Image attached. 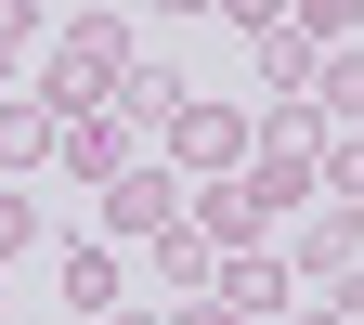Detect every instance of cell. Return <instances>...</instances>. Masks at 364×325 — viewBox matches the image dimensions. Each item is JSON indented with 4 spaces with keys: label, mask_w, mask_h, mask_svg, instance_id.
<instances>
[{
    "label": "cell",
    "mask_w": 364,
    "mask_h": 325,
    "mask_svg": "<svg viewBox=\"0 0 364 325\" xmlns=\"http://www.w3.org/2000/svg\"><path fill=\"white\" fill-rule=\"evenodd\" d=\"M156 325H247V312H221V299H169Z\"/></svg>",
    "instance_id": "obj_18"
},
{
    "label": "cell",
    "mask_w": 364,
    "mask_h": 325,
    "mask_svg": "<svg viewBox=\"0 0 364 325\" xmlns=\"http://www.w3.org/2000/svg\"><path fill=\"white\" fill-rule=\"evenodd\" d=\"M26 247H39V208L14 196V182H0V260H26Z\"/></svg>",
    "instance_id": "obj_15"
},
{
    "label": "cell",
    "mask_w": 364,
    "mask_h": 325,
    "mask_svg": "<svg viewBox=\"0 0 364 325\" xmlns=\"http://www.w3.org/2000/svg\"><path fill=\"white\" fill-rule=\"evenodd\" d=\"M287 26L312 39V53H338V39H364V0H287Z\"/></svg>",
    "instance_id": "obj_14"
},
{
    "label": "cell",
    "mask_w": 364,
    "mask_h": 325,
    "mask_svg": "<svg viewBox=\"0 0 364 325\" xmlns=\"http://www.w3.org/2000/svg\"><path fill=\"white\" fill-rule=\"evenodd\" d=\"M156 14H169V26H182V14H208V0H156Z\"/></svg>",
    "instance_id": "obj_22"
},
{
    "label": "cell",
    "mask_w": 364,
    "mask_h": 325,
    "mask_svg": "<svg viewBox=\"0 0 364 325\" xmlns=\"http://www.w3.org/2000/svg\"><path fill=\"white\" fill-rule=\"evenodd\" d=\"M26 169H53V105L39 91H0V182H26Z\"/></svg>",
    "instance_id": "obj_8"
},
{
    "label": "cell",
    "mask_w": 364,
    "mask_h": 325,
    "mask_svg": "<svg viewBox=\"0 0 364 325\" xmlns=\"http://www.w3.org/2000/svg\"><path fill=\"white\" fill-rule=\"evenodd\" d=\"M326 312H351V325H364V260H351V273H338V299H326Z\"/></svg>",
    "instance_id": "obj_19"
},
{
    "label": "cell",
    "mask_w": 364,
    "mask_h": 325,
    "mask_svg": "<svg viewBox=\"0 0 364 325\" xmlns=\"http://www.w3.org/2000/svg\"><path fill=\"white\" fill-rule=\"evenodd\" d=\"M182 235H196V247H273V208H260V182L235 169V182H196V196H182Z\"/></svg>",
    "instance_id": "obj_4"
},
{
    "label": "cell",
    "mask_w": 364,
    "mask_h": 325,
    "mask_svg": "<svg viewBox=\"0 0 364 325\" xmlns=\"http://www.w3.org/2000/svg\"><path fill=\"white\" fill-rule=\"evenodd\" d=\"M169 221H182V169H169V156H130V169L105 182V235H130V247H156Z\"/></svg>",
    "instance_id": "obj_3"
},
{
    "label": "cell",
    "mask_w": 364,
    "mask_h": 325,
    "mask_svg": "<svg viewBox=\"0 0 364 325\" xmlns=\"http://www.w3.org/2000/svg\"><path fill=\"white\" fill-rule=\"evenodd\" d=\"M105 325H156V312H144V299H117V312H105Z\"/></svg>",
    "instance_id": "obj_20"
},
{
    "label": "cell",
    "mask_w": 364,
    "mask_h": 325,
    "mask_svg": "<svg viewBox=\"0 0 364 325\" xmlns=\"http://www.w3.org/2000/svg\"><path fill=\"white\" fill-rule=\"evenodd\" d=\"M208 299L260 325V312H287V299H299V273H287V247H221V273H208Z\"/></svg>",
    "instance_id": "obj_7"
},
{
    "label": "cell",
    "mask_w": 364,
    "mask_h": 325,
    "mask_svg": "<svg viewBox=\"0 0 364 325\" xmlns=\"http://www.w3.org/2000/svg\"><path fill=\"white\" fill-rule=\"evenodd\" d=\"M0 299H14V287H0Z\"/></svg>",
    "instance_id": "obj_23"
},
{
    "label": "cell",
    "mask_w": 364,
    "mask_h": 325,
    "mask_svg": "<svg viewBox=\"0 0 364 325\" xmlns=\"http://www.w3.org/2000/svg\"><path fill=\"white\" fill-rule=\"evenodd\" d=\"M117 299H130V273H117V247H65V312H78V325H105Z\"/></svg>",
    "instance_id": "obj_10"
},
{
    "label": "cell",
    "mask_w": 364,
    "mask_h": 325,
    "mask_svg": "<svg viewBox=\"0 0 364 325\" xmlns=\"http://www.w3.org/2000/svg\"><path fill=\"white\" fill-rule=\"evenodd\" d=\"M156 156H169L182 182H235V169H247V105L182 91V105H169V130H156Z\"/></svg>",
    "instance_id": "obj_2"
},
{
    "label": "cell",
    "mask_w": 364,
    "mask_h": 325,
    "mask_svg": "<svg viewBox=\"0 0 364 325\" xmlns=\"http://www.w3.org/2000/svg\"><path fill=\"white\" fill-rule=\"evenodd\" d=\"M39 39V0H0V78H14V53Z\"/></svg>",
    "instance_id": "obj_16"
},
{
    "label": "cell",
    "mask_w": 364,
    "mask_h": 325,
    "mask_svg": "<svg viewBox=\"0 0 364 325\" xmlns=\"http://www.w3.org/2000/svg\"><path fill=\"white\" fill-rule=\"evenodd\" d=\"M208 273H221V247H196V235L169 221V235H156V312H169V299H208Z\"/></svg>",
    "instance_id": "obj_11"
},
{
    "label": "cell",
    "mask_w": 364,
    "mask_h": 325,
    "mask_svg": "<svg viewBox=\"0 0 364 325\" xmlns=\"http://www.w3.org/2000/svg\"><path fill=\"white\" fill-rule=\"evenodd\" d=\"M312 196L364 208V130H326V156H312Z\"/></svg>",
    "instance_id": "obj_12"
},
{
    "label": "cell",
    "mask_w": 364,
    "mask_h": 325,
    "mask_svg": "<svg viewBox=\"0 0 364 325\" xmlns=\"http://www.w3.org/2000/svg\"><path fill=\"white\" fill-rule=\"evenodd\" d=\"M260 78H273V105H299V91H312V39L273 26V39H260Z\"/></svg>",
    "instance_id": "obj_13"
},
{
    "label": "cell",
    "mask_w": 364,
    "mask_h": 325,
    "mask_svg": "<svg viewBox=\"0 0 364 325\" xmlns=\"http://www.w3.org/2000/svg\"><path fill=\"white\" fill-rule=\"evenodd\" d=\"M273 247H287V273H312V287H338V273L364 260V208L312 196V208H299V235H273Z\"/></svg>",
    "instance_id": "obj_6"
},
{
    "label": "cell",
    "mask_w": 364,
    "mask_h": 325,
    "mask_svg": "<svg viewBox=\"0 0 364 325\" xmlns=\"http://www.w3.org/2000/svg\"><path fill=\"white\" fill-rule=\"evenodd\" d=\"M130 156H144V130H130L117 105H91V117H53V169H65V182H117Z\"/></svg>",
    "instance_id": "obj_5"
},
{
    "label": "cell",
    "mask_w": 364,
    "mask_h": 325,
    "mask_svg": "<svg viewBox=\"0 0 364 325\" xmlns=\"http://www.w3.org/2000/svg\"><path fill=\"white\" fill-rule=\"evenodd\" d=\"M312 117H326V130H364V39L312 53Z\"/></svg>",
    "instance_id": "obj_9"
},
{
    "label": "cell",
    "mask_w": 364,
    "mask_h": 325,
    "mask_svg": "<svg viewBox=\"0 0 364 325\" xmlns=\"http://www.w3.org/2000/svg\"><path fill=\"white\" fill-rule=\"evenodd\" d=\"M130 65H144V26H130V14H65L53 65H39V105H53V117H91V105H117Z\"/></svg>",
    "instance_id": "obj_1"
},
{
    "label": "cell",
    "mask_w": 364,
    "mask_h": 325,
    "mask_svg": "<svg viewBox=\"0 0 364 325\" xmlns=\"http://www.w3.org/2000/svg\"><path fill=\"white\" fill-rule=\"evenodd\" d=\"M287 325H351V312H326V299H312V312H287Z\"/></svg>",
    "instance_id": "obj_21"
},
{
    "label": "cell",
    "mask_w": 364,
    "mask_h": 325,
    "mask_svg": "<svg viewBox=\"0 0 364 325\" xmlns=\"http://www.w3.org/2000/svg\"><path fill=\"white\" fill-rule=\"evenodd\" d=\"M208 14H221V26H247V39H273V26H287V0H208Z\"/></svg>",
    "instance_id": "obj_17"
}]
</instances>
